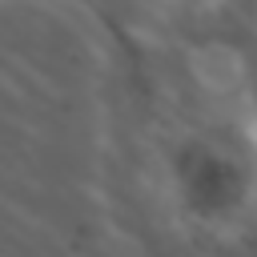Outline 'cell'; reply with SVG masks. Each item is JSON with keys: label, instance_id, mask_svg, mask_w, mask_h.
Returning <instances> with one entry per match:
<instances>
[{"label": "cell", "instance_id": "3957f363", "mask_svg": "<svg viewBox=\"0 0 257 257\" xmlns=\"http://www.w3.org/2000/svg\"><path fill=\"white\" fill-rule=\"evenodd\" d=\"M237 64H241V76H245V84H249V96H253V104H257V12H253V20H249V28L241 32V40H237Z\"/></svg>", "mask_w": 257, "mask_h": 257}, {"label": "cell", "instance_id": "7a4b0ae2", "mask_svg": "<svg viewBox=\"0 0 257 257\" xmlns=\"http://www.w3.org/2000/svg\"><path fill=\"white\" fill-rule=\"evenodd\" d=\"M104 28H128L145 36L185 40V44H225L237 48L249 28L257 0H84Z\"/></svg>", "mask_w": 257, "mask_h": 257}, {"label": "cell", "instance_id": "6da1fadb", "mask_svg": "<svg viewBox=\"0 0 257 257\" xmlns=\"http://www.w3.org/2000/svg\"><path fill=\"white\" fill-rule=\"evenodd\" d=\"M112 181L145 257H257V104L225 44L104 28Z\"/></svg>", "mask_w": 257, "mask_h": 257}]
</instances>
